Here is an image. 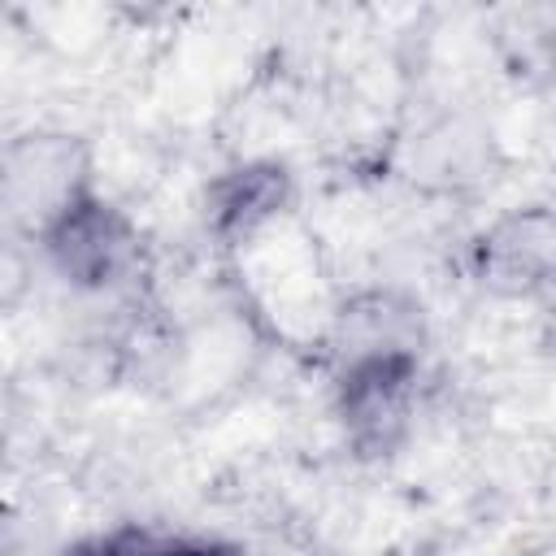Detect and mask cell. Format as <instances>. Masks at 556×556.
<instances>
[{"label":"cell","mask_w":556,"mask_h":556,"mask_svg":"<svg viewBox=\"0 0 556 556\" xmlns=\"http://www.w3.org/2000/svg\"><path fill=\"white\" fill-rule=\"evenodd\" d=\"M91 187L96 156L83 135L39 126L0 148V213L26 239H39Z\"/></svg>","instance_id":"cell-1"},{"label":"cell","mask_w":556,"mask_h":556,"mask_svg":"<svg viewBox=\"0 0 556 556\" xmlns=\"http://www.w3.org/2000/svg\"><path fill=\"white\" fill-rule=\"evenodd\" d=\"M135 226L130 217L104 200L100 187H91L87 195H78L43 235L39 248L52 261V269L65 282L78 287H109L126 274L130 256H135Z\"/></svg>","instance_id":"cell-2"},{"label":"cell","mask_w":556,"mask_h":556,"mask_svg":"<svg viewBox=\"0 0 556 556\" xmlns=\"http://www.w3.org/2000/svg\"><path fill=\"white\" fill-rule=\"evenodd\" d=\"M30 287V256L17 239L0 235V313L13 308Z\"/></svg>","instance_id":"cell-3"}]
</instances>
